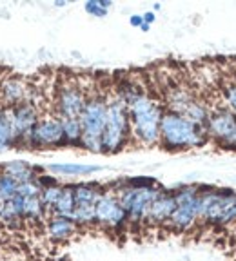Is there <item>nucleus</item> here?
<instances>
[{"instance_id":"obj_9","label":"nucleus","mask_w":236,"mask_h":261,"mask_svg":"<svg viewBox=\"0 0 236 261\" xmlns=\"http://www.w3.org/2000/svg\"><path fill=\"white\" fill-rule=\"evenodd\" d=\"M207 136L227 149H236V114L227 106L209 111L205 123Z\"/></svg>"},{"instance_id":"obj_13","label":"nucleus","mask_w":236,"mask_h":261,"mask_svg":"<svg viewBox=\"0 0 236 261\" xmlns=\"http://www.w3.org/2000/svg\"><path fill=\"white\" fill-rule=\"evenodd\" d=\"M29 91H31V87L28 86V82L24 78L8 76L0 84V107L9 109V107L26 102V100H29Z\"/></svg>"},{"instance_id":"obj_26","label":"nucleus","mask_w":236,"mask_h":261,"mask_svg":"<svg viewBox=\"0 0 236 261\" xmlns=\"http://www.w3.org/2000/svg\"><path fill=\"white\" fill-rule=\"evenodd\" d=\"M144 24H147V25H151L153 22H155V18H156V15L153 11H147V13H144Z\"/></svg>"},{"instance_id":"obj_2","label":"nucleus","mask_w":236,"mask_h":261,"mask_svg":"<svg viewBox=\"0 0 236 261\" xmlns=\"http://www.w3.org/2000/svg\"><path fill=\"white\" fill-rule=\"evenodd\" d=\"M209 140L205 127L196 125L182 114L163 111L160 123V143L167 151H187L204 145Z\"/></svg>"},{"instance_id":"obj_15","label":"nucleus","mask_w":236,"mask_h":261,"mask_svg":"<svg viewBox=\"0 0 236 261\" xmlns=\"http://www.w3.org/2000/svg\"><path fill=\"white\" fill-rule=\"evenodd\" d=\"M78 230V225L69 218L62 216H49L48 223H45V232H48L49 240L53 241H67L73 238Z\"/></svg>"},{"instance_id":"obj_20","label":"nucleus","mask_w":236,"mask_h":261,"mask_svg":"<svg viewBox=\"0 0 236 261\" xmlns=\"http://www.w3.org/2000/svg\"><path fill=\"white\" fill-rule=\"evenodd\" d=\"M16 143H18V138H16L15 130H13L11 122H9L8 111L0 107V152L8 151Z\"/></svg>"},{"instance_id":"obj_1","label":"nucleus","mask_w":236,"mask_h":261,"mask_svg":"<svg viewBox=\"0 0 236 261\" xmlns=\"http://www.w3.org/2000/svg\"><path fill=\"white\" fill-rule=\"evenodd\" d=\"M114 91L127 103L131 140L146 147L158 145L160 123H162L163 111H166L162 102L140 89L133 82H122Z\"/></svg>"},{"instance_id":"obj_25","label":"nucleus","mask_w":236,"mask_h":261,"mask_svg":"<svg viewBox=\"0 0 236 261\" xmlns=\"http://www.w3.org/2000/svg\"><path fill=\"white\" fill-rule=\"evenodd\" d=\"M129 22H131V25H133V28H142V25H144V16L142 15H133L129 18Z\"/></svg>"},{"instance_id":"obj_21","label":"nucleus","mask_w":236,"mask_h":261,"mask_svg":"<svg viewBox=\"0 0 236 261\" xmlns=\"http://www.w3.org/2000/svg\"><path fill=\"white\" fill-rule=\"evenodd\" d=\"M58 120L62 123L65 143H78L80 145V138H82L80 118H58Z\"/></svg>"},{"instance_id":"obj_17","label":"nucleus","mask_w":236,"mask_h":261,"mask_svg":"<svg viewBox=\"0 0 236 261\" xmlns=\"http://www.w3.org/2000/svg\"><path fill=\"white\" fill-rule=\"evenodd\" d=\"M4 174H8L9 178H13L16 184H26V181H35L38 179L37 171L28 165L26 162H11L8 165H4Z\"/></svg>"},{"instance_id":"obj_7","label":"nucleus","mask_w":236,"mask_h":261,"mask_svg":"<svg viewBox=\"0 0 236 261\" xmlns=\"http://www.w3.org/2000/svg\"><path fill=\"white\" fill-rule=\"evenodd\" d=\"M200 192L196 185H187L175 192L176 208L167 223L173 230L187 232L200 221Z\"/></svg>"},{"instance_id":"obj_27","label":"nucleus","mask_w":236,"mask_h":261,"mask_svg":"<svg viewBox=\"0 0 236 261\" xmlns=\"http://www.w3.org/2000/svg\"><path fill=\"white\" fill-rule=\"evenodd\" d=\"M55 6H58V8H62V6H65V2H62V0H58V2H55Z\"/></svg>"},{"instance_id":"obj_19","label":"nucleus","mask_w":236,"mask_h":261,"mask_svg":"<svg viewBox=\"0 0 236 261\" xmlns=\"http://www.w3.org/2000/svg\"><path fill=\"white\" fill-rule=\"evenodd\" d=\"M102 167L98 165H80V163H55V165H49L48 171L55 172L58 176H86L98 172Z\"/></svg>"},{"instance_id":"obj_5","label":"nucleus","mask_w":236,"mask_h":261,"mask_svg":"<svg viewBox=\"0 0 236 261\" xmlns=\"http://www.w3.org/2000/svg\"><path fill=\"white\" fill-rule=\"evenodd\" d=\"M200 221L213 225H229L236 221V192L225 189L200 192Z\"/></svg>"},{"instance_id":"obj_10","label":"nucleus","mask_w":236,"mask_h":261,"mask_svg":"<svg viewBox=\"0 0 236 261\" xmlns=\"http://www.w3.org/2000/svg\"><path fill=\"white\" fill-rule=\"evenodd\" d=\"M95 221L106 228H120L127 223V214L114 191H104L95 205Z\"/></svg>"},{"instance_id":"obj_12","label":"nucleus","mask_w":236,"mask_h":261,"mask_svg":"<svg viewBox=\"0 0 236 261\" xmlns=\"http://www.w3.org/2000/svg\"><path fill=\"white\" fill-rule=\"evenodd\" d=\"M6 111H8L9 122H11L16 138H18V143H22L29 136V133L35 127V123L38 122V118H40L37 103H33L31 100H26V102L9 107Z\"/></svg>"},{"instance_id":"obj_8","label":"nucleus","mask_w":236,"mask_h":261,"mask_svg":"<svg viewBox=\"0 0 236 261\" xmlns=\"http://www.w3.org/2000/svg\"><path fill=\"white\" fill-rule=\"evenodd\" d=\"M87 100V91L78 80H64L57 87L55 111L58 118H80Z\"/></svg>"},{"instance_id":"obj_14","label":"nucleus","mask_w":236,"mask_h":261,"mask_svg":"<svg viewBox=\"0 0 236 261\" xmlns=\"http://www.w3.org/2000/svg\"><path fill=\"white\" fill-rule=\"evenodd\" d=\"M176 208V198L175 192H160L155 198V201L151 203L149 211H147L146 221L151 225H166L171 220L173 212Z\"/></svg>"},{"instance_id":"obj_3","label":"nucleus","mask_w":236,"mask_h":261,"mask_svg":"<svg viewBox=\"0 0 236 261\" xmlns=\"http://www.w3.org/2000/svg\"><path fill=\"white\" fill-rule=\"evenodd\" d=\"M107 118V100L106 94L100 91L87 93V100L84 111L80 114L82 125V138L80 147L91 152H104L102 151V135Z\"/></svg>"},{"instance_id":"obj_22","label":"nucleus","mask_w":236,"mask_h":261,"mask_svg":"<svg viewBox=\"0 0 236 261\" xmlns=\"http://www.w3.org/2000/svg\"><path fill=\"white\" fill-rule=\"evenodd\" d=\"M62 194V187L60 185H49V187H44L40 192V200L42 203H44L45 211H48V214H51V211H53V207L57 205L58 198H60Z\"/></svg>"},{"instance_id":"obj_18","label":"nucleus","mask_w":236,"mask_h":261,"mask_svg":"<svg viewBox=\"0 0 236 261\" xmlns=\"http://www.w3.org/2000/svg\"><path fill=\"white\" fill-rule=\"evenodd\" d=\"M75 212V194H73V185H65L62 187V194L58 198L57 205L53 207L49 216H62V218H73Z\"/></svg>"},{"instance_id":"obj_16","label":"nucleus","mask_w":236,"mask_h":261,"mask_svg":"<svg viewBox=\"0 0 236 261\" xmlns=\"http://www.w3.org/2000/svg\"><path fill=\"white\" fill-rule=\"evenodd\" d=\"M102 187L97 184H78L73 185L75 205H97L98 198L102 194Z\"/></svg>"},{"instance_id":"obj_4","label":"nucleus","mask_w":236,"mask_h":261,"mask_svg":"<svg viewBox=\"0 0 236 261\" xmlns=\"http://www.w3.org/2000/svg\"><path fill=\"white\" fill-rule=\"evenodd\" d=\"M107 100V118L102 135V151L118 152L131 140V123L127 103L118 96L116 91L106 94Z\"/></svg>"},{"instance_id":"obj_6","label":"nucleus","mask_w":236,"mask_h":261,"mask_svg":"<svg viewBox=\"0 0 236 261\" xmlns=\"http://www.w3.org/2000/svg\"><path fill=\"white\" fill-rule=\"evenodd\" d=\"M114 192H116L122 208L126 211L127 221L142 223V221H146L151 203L162 191L156 185H129L126 181V185L114 189Z\"/></svg>"},{"instance_id":"obj_23","label":"nucleus","mask_w":236,"mask_h":261,"mask_svg":"<svg viewBox=\"0 0 236 261\" xmlns=\"http://www.w3.org/2000/svg\"><path fill=\"white\" fill-rule=\"evenodd\" d=\"M111 6H113V2H109V0H91V2H86L84 8H86V11L89 13V15L102 18V16L107 15Z\"/></svg>"},{"instance_id":"obj_11","label":"nucleus","mask_w":236,"mask_h":261,"mask_svg":"<svg viewBox=\"0 0 236 261\" xmlns=\"http://www.w3.org/2000/svg\"><path fill=\"white\" fill-rule=\"evenodd\" d=\"M24 142L31 147H55L65 143L58 116H40Z\"/></svg>"},{"instance_id":"obj_24","label":"nucleus","mask_w":236,"mask_h":261,"mask_svg":"<svg viewBox=\"0 0 236 261\" xmlns=\"http://www.w3.org/2000/svg\"><path fill=\"white\" fill-rule=\"evenodd\" d=\"M224 103L236 114V82H231L224 87Z\"/></svg>"}]
</instances>
